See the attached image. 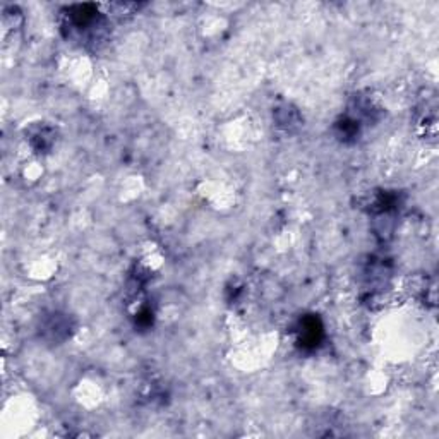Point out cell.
Wrapping results in <instances>:
<instances>
[{"mask_svg": "<svg viewBox=\"0 0 439 439\" xmlns=\"http://www.w3.org/2000/svg\"><path fill=\"white\" fill-rule=\"evenodd\" d=\"M299 343L302 347H316L321 342L323 326L321 321L314 316H307L299 325Z\"/></svg>", "mask_w": 439, "mask_h": 439, "instance_id": "obj_1", "label": "cell"}]
</instances>
